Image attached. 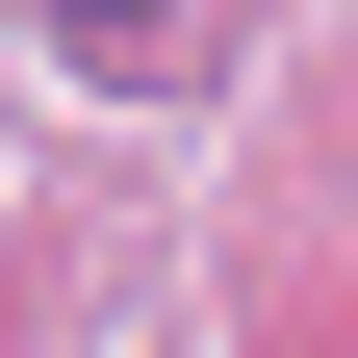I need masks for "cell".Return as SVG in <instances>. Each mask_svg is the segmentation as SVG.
Returning <instances> with one entry per match:
<instances>
[{
  "mask_svg": "<svg viewBox=\"0 0 358 358\" xmlns=\"http://www.w3.org/2000/svg\"><path fill=\"white\" fill-rule=\"evenodd\" d=\"M26 26H77V52H154V26H179V0H26Z\"/></svg>",
  "mask_w": 358,
  "mask_h": 358,
  "instance_id": "cell-1",
  "label": "cell"
}]
</instances>
